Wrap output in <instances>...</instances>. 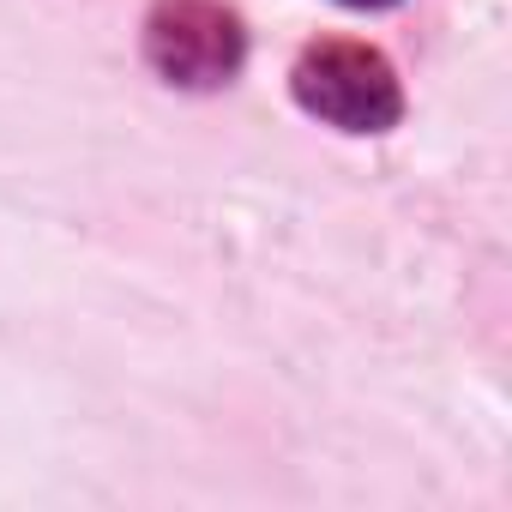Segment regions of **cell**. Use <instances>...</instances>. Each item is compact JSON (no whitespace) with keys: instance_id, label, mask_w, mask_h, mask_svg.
I'll return each mask as SVG.
<instances>
[{"instance_id":"2","label":"cell","mask_w":512,"mask_h":512,"mask_svg":"<svg viewBox=\"0 0 512 512\" xmlns=\"http://www.w3.org/2000/svg\"><path fill=\"white\" fill-rule=\"evenodd\" d=\"M145 61L181 91H217L247 61L241 13L223 0H157L145 19Z\"/></svg>"},{"instance_id":"1","label":"cell","mask_w":512,"mask_h":512,"mask_svg":"<svg viewBox=\"0 0 512 512\" xmlns=\"http://www.w3.org/2000/svg\"><path fill=\"white\" fill-rule=\"evenodd\" d=\"M290 91L314 121L344 127V133H386L404 115V91H398L392 61L368 43H350V37L308 43L296 73H290Z\"/></svg>"},{"instance_id":"3","label":"cell","mask_w":512,"mask_h":512,"mask_svg":"<svg viewBox=\"0 0 512 512\" xmlns=\"http://www.w3.org/2000/svg\"><path fill=\"white\" fill-rule=\"evenodd\" d=\"M344 7H398V0H344Z\"/></svg>"}]
</instances>
